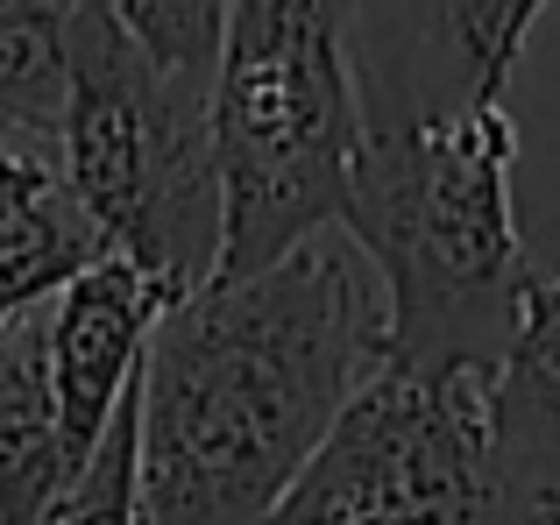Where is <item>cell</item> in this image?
<instances>
[{"label": "cell", "mask_w": 560, "mask_h": 525, "mask_svg": "<svg viewBox=\"0 0 560 525\" xmlns=\"http://www.w3.org/2000/svg\"><path fill=\"white\" fill-rule=\"evenodd\" d=\"M376 355L383 305L341 228L171 299L136 370L142 525H270Z\"/></svg>", "instance_id": "6da1fadb"}, {"label": "cell", "mask_w": 560, "mask_h": 525, "mask_svg": "<svg viewBox=\"0 0 560 525\" xmlns=\"http://www.w3.org/2000/svg\"><path fill=\"white\" fill-rule=\"evenodd\" d=\"M518 121L511 107L362 121L341 235L383 284V355L490 370L511 341L525 242L511 207Z\"/></svg>", "instance_id": "7a4b0ae2"}, {"label": "cell", "mask_w": 560, "mask_h": 525, "mask_svg": "<svg viewBox=\"0 0 560 525\" xmlns=\"http://www.w3.org/2000/svg\"><path fill=\"white\" fill-rule=\"evenodd\" d=\"M220 171V262L248 277L319 228H341L362 150V93L341 0H234L206 79Z\"/></svg>", "instance_id": "3957f363"}, {"label": "cell", "mask_w": 560, "mask_h": 525, "mask_svg": "<svg viewBox=\"0 0 560 525\" xmlns=\"http://www.w3.org/2000/svg\"><path fill=\"white\" fill-rule=\"evenodd\" d=\"M57 171L114 256L150 270L171 299L220 262V171L206 85L164 71L107 0L65 8V114Z\"/></svg>", "instance_id": "277c9868"}, {"label": "cell", "mask_w": 560, "mask_h": 525, "mask_svg": "<svg viewBox=\"0 0 560 525\" xmlns=\"http://www.w3.org/2000/svg\"><path fill=\"white\" fill-rule=\"evenodd\" d=\"M490 370L376 355L270 525H504L490 483Z\"/></svg>", "instance_id": "5b68a950"}, {"label": "cell", "mask_w": 560, "mask_h": 525, "mask_svg": "<svg viewBox=\"0 0 560 525\" xmlns=\"http://www.w3.org/2000/svg\"><path fill=\"white\" fill-rule=\"evenodd\" d=\"M539 8L547 0H397L390 43H376L355 71L362 121L497 107Z\"/></svg>", "instance_id": "8992f818"}, {"label": "cell", "mask_w": 560, "mask_h": 525, "mask_svg": "<svg viewBox=\"0 0 560 525\" xmlns=\"http://www.w3.org/2000/svg\"><path fill=\"white\" fill-rule=\"evenodd\" d=\"M171 291L128 256H100L43 305V355H50V398H57V433H65L71 469L100 447L114 405L128 398L150 348L156 313Z\"/></svg>", "instance_id": "52a82bcc"}, {"label": "cell", "mask_w": 560, "mask_h": 525, "mask_svg": "<svg viewBox=\"0 0 560 525\" xmlns=\"http://www.w3.org/2000/svg\"><path fill=\"white\" fill-rule=\"evenodd\" d=\"M490 483L504 525H560V277L539 270L490 370Z\"/></svg>", "instance_id": "ba28073f"}, {"label": "cell", "mask_w": 560, "mask_h": 525, "mask_svg": "<svg viewBox=\"0 0 560 525\" xmlns=\"http://www.w3.org/2000/svg\"><path fill=\"white\" fill-rule=\"evenodd\" d=\"M71 455L57 433L43 305L0 327V525H50L71 490Z\"/></svg>", "instance_id": "9c48e42d"}, {"label": "cell", "mask_w": 560, "mask_h": 525, "mask_svg": "<svg viewBox=\"0 0 560 525\" xmlns=\"http://www.w3.org/2000/svg\"><path fill=\"white\" fill-rule=\"evenodd\" d=\"M114 256L107 235L93 228V213L71 199V185H43L22 207H0V327L36 305H50L85 262Z\"/></svg>", "instance_id": "30bf717a"}, {"label": "cell", "mask_w": 560, "mask_h": 525, "mask_svg": "<svg viewBox=\"0 0 560 525\" xmlns=\"http://www.w3.org/2000/svg\"><path fill=\"white\" fill-rule=\"evenodd\" d=\"M121 14V28L156 57L164 71L178 79H213V57H220V28H228L234 0H107Z\"/></svg>", "instance_id": "8fae6325"}, {"label": "cell", "mask_w": 560, "mask_h": 525, "mask_svg": "<svg viewBox=\"0 0 560 525\" xmlns=\"http://www.w3.org/2000/svg\"><path fill=\"white\" fill-rule=\"evenodd\" d=\"M57 178H65V171H57L50 142L0 128V207H22V199H36L43 185H57Z\"/></svg>", "instance_id": "7c38bea8"}, {"label": "cell", "mask_w": 560, "mask_h": 525, "mask_svg": "<svg viewBox=\"0 0 560 525\" xmlns=\"http://www.w3.org/2000/svg\"><path fill=\"white\" fill-rule=\"evenodd\" d=\"M8 8H57V14H65L71 0H8Z\"/></svg>", "instance_id": "4fadbf2b"}, {"label": "cell", "mask_w": 560, "mask_h": 525, "mask_svg": "<svg viewBox=\"0 0 560 525\" xmlns=\"http://www.w3.org/2000/svg\"><path fill=\"white\" fill-rule=\"evenodd\" d=\"M341 8H348V14H355V0H341Z\"/></svg>", "instance_id": "5bb4252c"}]
</instances>
